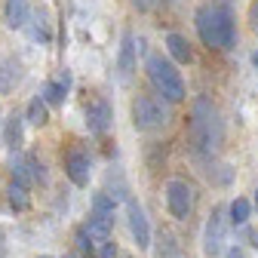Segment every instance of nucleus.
<instances>
[{
	"label": "nucleus",
	"mask_w": 258,
	"mask_h": 258,
	"mask_svg": "<svg viewBox=\"0 0 258 258\" xmlns=\"http://www.w3.org/2000/svg\"><path fill=\"white\" fill-rule=\"evenodd\" d=\"M221 142H224L221 114L206 95H200V99L194 102V111H190V145L197 154L212 157L221 148Z\"/></svg>",
	"instance_id": "nucleus-1"
},
{
	"label": "nucleus",
	"mask_w": 258,
	"mask_h": 258,
	"mask_svg": "<svg viewBox=\"0 0 258 258\" xmlns=\"http://www.w3.org/2000/svg\"><path fill=\"white\" fill-rule=\"evenodd\" d=\"M197 34L209 49H231L234 46V16L224 4H203L197 10Z\"/></svg>",
	"instance_id": "nucleus-2"
},
{
	"label": "nucleus",
	"mask_w": 258,
	"mask_h": 258,
	"mask_svg": "<svg viewBox=\"0 0 258 258\" xmlns=\"http://www.w3.org/2000/svg\"><path fill=\"white\" fill-rule=\"evenodd\" d=\"M148 80L157 89V95H163L166 102H181L184 99V80L175 71V64L163 55H148Z\"/></svg>",
	"instance_id": "nucleus-3"
},
{
	"label": "nucleus",
	"mask_w": 258,
	"mask_h": 258,
	"mask_svg": "<svg viewBox=\"0 0 258 258\" xmlns=\"http://www.w3.org/2000/svg\"><path fill=\"white\" fill-rule=\"evenodd\" d=\"M169 117L163 111V105H160L157 99H151V95H136L133 99V123L136 129H160Z\"/></svg>",
	"instance_id": "nucleus-4"
},
{
	"label": "nucleus",
	"mask_w": 258,
	"mask_h": 258,
	"mask_svg": "<svg viewBox=\"0 0 258 258\" xmlns=\"http://www.w3.org/2000/svg\"><path fill=\"white\" fill-rule=\"evenodd\" d=\"M166 203H169V212L175 218H187L190 209H194V190H190V184L178 181V178L166 181Z\"/></svg>",
	"instance_id": "nucleus-5"
},
{
	"label": "nucleus",
	"mask_w": 258,
	"mask_h": 258,
	"mask_svg": "<svg viewBox=\"0 0 258 258\" xmlns=\"http://www.w3.org/2000/svg\"><path fill=\"white\" fill-rule=\"evenodd\" d=\"M89 169H92V160L83 148H71L68 157H64V172L68 178L77 184V187H86L89 184Z\"/></svg>",
	"instance_id": "nucleus-6"
},
{
	"label": "nucleus",
	"mask_w": 258,
	"mask_h": 258,
	"mask_svg": "<svg viewBox=\"0 0 258 258\" xmlns=\"http://www.w3.org/2000/svg\"><path fill=\"white\" fill-rule=\"evenodd\" d=\"M126 209H129V231H133V237H136L139 249H148V246H151V228H148L145 209H142L136 200H129V203H126Z\"/></svg>",
	"instance_id": "nucleus-7"
},
{
	"label": "nucleus",
	"mask_w": 258,
	"mask_h": 258,
	"mask_svg": "<svg viewBox=\"0 0 258 258\" xmlns=\"http://www.w3.org/2000/svg\"><path fill=\"white\" fill-rule=\"evenodd\" d=\"M86 126H89V133L95 136H102L105 129L111 126V105L105 99H92L89 108H86Z\"/></svg>",
	"instance_id": "nucleus-8"
},
{
	"label": "nucleus",
	"mask_w": 258,
	"mask_h": 258,
	"mask_svg": "<svg viewBox=\"0 0 258 258\" xmlns=\"http://www.w3.org/2000/svg\"><path fill=\"white\" fill-rule=\"evenodd\" d=\"M117 71H120V80L126 83L129 77H133V71H136V37L129 34H123V43H120V58H117Z\"/></svg>",
	"instance_id": "nucleus-9"
},
{
	"label": "nucleus",
	"mask_w": 258,
	"mask_h": 258,
	"mask_svg": "<svg viewBox=\"0 0 258 258\" xmlns=\"http://www.w3.org/2000/svg\"><path fill=\"white\" fill-rule=\"evenodd\" d=\"M86 237L92 240V246H102L111 240V218L108 215H89V221L83 224Z\"/></svg>",
	"instance_id": "nucleus-10"
},
{
	"label": "nucleus",
	"mask_w": 258,
	"mask_h": 258,
	"mask_svg": "<svg viewBox=\"0 0 258 258\" xmlns=\"http://www.w3.org/2000/svg\"><path fill=\"white\" fill-rule=\"evenodd\" d=\"M221 243H224V224H221V209H215L209 224H206V252L221 255V249H224Z\"/></svg>",
	"instance_id": "nucleus-11"
},
{
	"label": "nucleus",
	"mask_w": 258,
	"mask_h": 258,
	"mask_svg": "<svg viewBox=\"0 0 258 258\" xmlns=\"http://www.w3.org/2000/svg\"><path fill=\"white\" fill-rule=\"evenodd\" d=\"M7 25L10 28L28 25V0H7Z\"/></svg>",
	"instance_id": "nucleus-12"
},
{
	"label": "nucleus",
	"mask_w": 258,
	"mask_h": 258,
	"mask_svg": "<svg viewBox=\"0 0 258 258\" xmlns=\"http://www.w3.org/2000/svg\"><path fill=\"white\" fill-rule=\"evenodd\" d=\"M68 74L64 77H58V80H52V83H46V89H43V102H49V105H61L64 102V95H68Z\"/></svg>",
	"instance_id": "nucleus-13"
},
{
	"label": "nucleus",
	"mask_w": 258,
	"mask_h": 258,
	"mask_svg": "<svg viewBox=\"0 0 258 258\" xmlns=\"http://www.w3.org/2000/svg\"><path fill=\"white\" fill-rule=\"evenodd\" d=\"M22 123H25V117H22V114H10L7 129H4V139H7V145H10L13 151H19V148H22Z\"/></svg>",
	"instance_id": "nucleus-14"
},
{
	"label": "nucleus",
	"mask_w": 258,
	"mask_h": 258,
	"mask_svg": "<svg viewBox=\"0 0 258 258\" xmlns=\"http://www.w3.org/2000/svg\"><path fill=\"white\" fill-rule=\"evenodd\" d=\"M166 49H169V55L175 58V61H190V46H187V40L181 37V34H169L166 37Z\"/></svg>",
	"instance_id": "nucleus-15"
},
{
	"label": "nucleus",
	"mask_w": 258,
	"mask_h": 258,
	"mask_svg": "<svg viewBox=\"0 0 258 258\" xmlns=\"http://www.w3.org/2000/svg\"><path fill=\"white\" fill-rule=\"evenodd\" d=\"M28 123H34V126H43L46 123V102L40 99H31V105H28V117H25Z\"/></svg>",
	"instance_id": "nucleus-16"
},
{
	"label": "nucleus",
	"mask_w": 258,
	"mask_h": 258,
	"mask_svg": "<svg viewBox=\"0 0 258 258\" xmlns=\"http://www.w3.org/2000/svg\"><path fill=\"white\" fill-rule=\"evenodd\" d=\"M92 215H114V200L108 197V194H95L92 197Z\"/></svg>",
	"instance_id": "nucleus-17"
},
{
	"label": "nucleus",
	"mask_w": 258,
	"mask_h": 258,
	"mask_svg": "<svg viewBox=\"0 0 258 258\" xmlns=\"http://www.w3.org/2000/svg\"><path fill=\"white\" fill-rule=\"evenodd\" d=\"M231 221H234V224H246V221H249V200L237 197V200L231 203Z\"/></svg>",
	"instance_id": "nucleus-18"
},
{
	"label": "nucleus",
	"mask_w": 258,
	"mask_h": 258,
	"mask_svg": "<svg viewBox=\"0 0 258 258\" xmlns=\"http://www.w3.org/2000/svg\"><path fill=\"white\" fill-rule=\"evenodd\" d=\"M10 203H13V209H25L28 206V190H25V184H19V181L10 184Z\"/></svg>",
	"instance_id": "nucleus-19"
},
{
	"label": "nucleus",
	"mask_w": 258,
	"mask_h": 258,
	"mask_svg": "<svg viewBox=\"0 0 258 258\" xmlns=\"http://www.w3.org/2000/svg\"><path fill=\"white\" fill-rule=\"evenodd\" d=\"M77 249H80V255H83V258H95V246H92V240L86 237V231H83V228H77Z\"/></svg>",
	"instance_id": "nucleus-20"
},
{
	"label": "nucleus",
	"mask_w": 258,
	"mask_h": 258,
	"mask_svg": "<svg viewBox=\"0 0 258 258\" xmlns=\"http://www.w3.org/2000/svg\"><path fill=\"white\" fill-rule=\"evenodd\" d=\"M160 243H163V249H160V258H187V255H181V252H178V246H175V240H172V237H163Z\"/></svg>",
	"instance_id": "nucleus-21"
},
{
	"label": "nucleus",
	"mask_w": 258,
	"mask_h": 258,
	"mask_svg": "<svg viewBox=\"0 0 258 258\" xmlns=\"http://www.w3.org/2000/svg\"><path fill=\"white\" fill-rule=\"evenodd\" d=\"M99 258H117V246L108 240V243H102V255Z\"/></svg>",
	"instance_id": "nucleus-22"
},
{
	"label": "nucleus",
	"mask_w": 258,
	"mask_h": 258,
	"mask_svg": "<svg viewBox=\"0 0 258 258\" xmlns=\"http://www.w3.org/2000/svg\"><path fill=\"white\" fill-rule=\"evenodd\" d=\"M249 22H252V28L258 31V0H252V7H249Z\"/></svg>",
	"instance_id": "nucleus-23"
},
{
	"label": "nucleus",
	"mask_w": 258,
	"mask_h": 258,
	"mask_svg": "<svg viewBox=\"0 0 258 258\" xmlns=\"http://www.w3.org/2000/svg\"><path fill=\"white\" fill-rule=\"evenodd\" d=\"M133 4H136V10H142V13H145V10H151V7L157 4V0H133Z\"/></svg>",
	"instance_id": "nucleus-24"
},
{
	"label": "nucleus",
	"mask_w": 258,
	"mask_h": 258,
	"mask_svg": "<svg viewBox=\"0 0 258 258\" xmlns=\"http://www.w3.org/2000/svg\"><path fill=\"white\" fill-rule=\"evenodd\" d=\"M228 258H246V255H243L240 249H231V252H228Z\"/></svg>",
	"instance_id": "nucleus-25"
},
{
	"label": "nucleus",
	"mask_w": 258,
	"mask_h": 258,
	"mask_svg": "<svg viewBox=\"0 0 258 258\" xmlns=\"http://www.w3.org/2000/svg\"><path fill=\"white\" fill-rule=\"evenodd\" d=\"M252 64H255V68H258V52H255V55H252Z\"/></svg>",
	"instance_id": "nucleus-26"
},
{
	"label": "nucleus",
	"mask_w": 258,
	"mask_h": 258,
	"mask_svg": "<svg viewBox=\"0 0 258 258\" xmlns=\"http://www.w3.org/2000/svg\"><path fill=\"white\" fill-rule=\"evenodd\" d=\"M252 240H255V246H258V231H255V234H252Z\"/></svg>",
	"instance_id": "nucleus-27"
},
{
	"label": "nucleus",
	"mask_w": 258,
	"mask_h": 258,
	"mask_svg": "<svg viewBox=\"0 0 258 258\" xmlns=\"http://www.w3.org/2000/svg\"><path fill=\"white\" fill-rule=\"evenodd\" d=\"M255 206H258V194H255Z\"/></svg>",
	"instance_id": "nucleus-28"
},
{
	"label": "nucleus",
	"mask_w": 258,
	"mask_h": 258,
	"mask_svg": "<svg viewBox=\"0 0 258 258\" xmlns=\"http://www.w3.org/2000/svg\"><path fill=\"white\" fill-rule=\"evenodd\" d=\"M43 258H46V255H43Z\"/></svg>",
	"instance_id": "nucleus-29"
}]
</instances>
